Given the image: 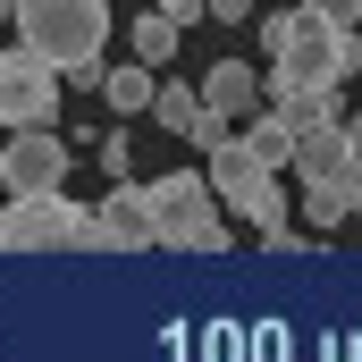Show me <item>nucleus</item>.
Here are the masks:
<instances>
[{"instance_id":"f03ea898","label":"nucleus","mask_w":362,"mask_h":362,"mask_svg":"<svg viewBox=\"0 0 362 362\" xmlns=\"http://www.w3.org/2000/svg\"><path fill=\"white\" fill-rule=\"evenodd\" d=\"M8 17H17V42L34 59H51L59 76L93 68L110 42V0H8Z\"/></svg>"},{"instance_id":"412c9836","label":"nucleus","mask_w":362,"mask_h":362,"mask_svg":"<svg viewBox=\"0 0 362 362\" xmlns=\"http://www.w3.org/2000/svg\"><path fill=\"white\" fill-rule=\"evenodd\" d=\"M346 135H354V160H362V118H346Z\"/></svg>"},{"instance_id":"4468645a","label":"nucleus","mask_w":362,"mask_h":362,"mask_svg":"<svg viewBox=\"0 0 362 362\" xmlns=\"http://www.w3.org/2000/svg\"><path fill=\"white\" fill-rule=\"evenodd\" d=\"M236 144H245V152H262V160H270V169H295V127H286V118H278L270 101H262V110H253V118H245V135H236Z\"/></svg>"},{"instance_id":"0eeeda50","label":"nucleus","mask_w":362,"mask_h":362,"mask_svg":"<svg viewBox=\"0 0 362 362\" xmlns=\"http://www.w3.org/2000/svg\"><path fill=\"white\" fill-rule=\"evenodd\" d=\"M0 185L8 194H59L68 185V135H51V127L0 135Z\"/></svg>"},{"instance_id":"ddd939ff","label":"nucleus","mask_w":362,"mask_h":362,"mask_svg":"<svg viewBox=\"0 0 362 362\" xmlns=\"http://www.w3.org/2000/svg\"><path fill=\"white\" fill-rule=\"evenodd\" d=\"M101 93H110V110H118V118H152V93H160V68L127 59V68H110V76H101Z\"/></svg>"},{"instance_id":"39448f33","label":"nucleus","mask_w":362,"mask_h":362,"mask_svg":"<svg viewBox=\"0 0 362 362\" xmlns=\"http://www.w3.org/2000/svg\"><path fill=\"white\" fill-rule=\"evenodd\" d=\"M85 236V211L59 194H8L0 202V253H68Z\"/></svg>"},{"instance_id":"f3484780","label":"nucleus","mask_w":362,"mask_h":362,"mask_svg":"<svg viewBox=\"0 0 362 362\" xmlns=\"http://www.w3.org/2000/svg\"><path fill=\"white\" fill-rule=\"evenodd\" d=\"M101 169L127 177V169H135V144H127V135H101Z\"/></svg>"},{"instance_id":"f8f14e48","label":"nucleus","mask_w":362,"mask_h":362,"mask_svg":"<svg viewBox=\"0 0 362 362\" xmlns=\"http://www.w3.org/2000/svg\"><path fill=\"white\" fill-rule=\"evenodd\" d=\"M270 110L303 135V127H337L346 110H337V85H270Z\"/></svg>"},{"instance_id":"1a4fd4ad","label":"nucleus","mask_w":362,"mask_h":362,"mask_svg":"<svg viewBox=\"0 0 362 362\" xmlns=\"http://www.w3.org/2000/svg\"><path fill=\"white\" fill-rule=\"evenodd\" d=\"M262 101H270V85H262V68H253V59H211V68H202V110H219V118H236V127H245Z\"/></svg>"},{"instance_id":"9d476101","label":"nucleus","mask_w":362,"mask_h":362,"mask_svg":"<svg viewBox=\"0 0 362 362\" xmlns=\"http://www.w3.org/2000/svg\"><path fill=\"white\" fill-rule=\"evenodd\" d=\"M295 185H303L295 202H303L312 228H346V219L362 211V160H354V169H337V177H295Z\"/></svg>"},{"instance_id":"423d86ee","label":"nucleus","mask_w":362,"mask_h":362,"mask_svg":"<svg viewBox=\"0 0 362 362\" xmlns=\"http://www.w3.org/2000/svg\"><path fill=\"white\" fill-rule=\"evenodd\" d=\"M59 68L51 59H34L25 42H8L0 51V135H17V127H51L59 118Z\"/></svg>"},{"instance_id":"a211bd4d","label":"nucleus","mask_w":362,"mask_h":362,"mask_svg":"<svg viewBox=\"0 0 362 362\" xmlns=\"http://www.w3.org/2000/svg\"><path fill=\"white\" fill-rule=\"evenodd\" d=\"M312 17H329V25H362V0H303Z\"/></svg>"},{"instance_id":"dca6fc26","label":"nucleus","mask_w":362,"mask_h":362,"mask_svg":"<svg viewBox=\"0 0 362 362\" xmlns=\"http://www.w3.org/2000/svg\"><path fill=\"white\" fill-rule=\"evenodd\" d=\"M152 118H160L169 135H194V118H202V85H160V93H152Z\"/></svg>"},{"instance_id":"aec40b11","label":"nucleus","mask_w":362,"mask_h":362,"mask_svg":"<svg viewBox=\"0 0 362 362\" xmlns=\"http://www.w3.org/2000/svg\"><path fill=\"white\" fill-rule=\"evenodd\" d=\"M211 17H219V25H245V17H253V0H211Z\"/></svg>"},{"instance_id":"6e6552de","label":"nucleus","mask_w":362,"mask_h":362,"mask_svg":"<svg viewBox=\"0 0 362 362\" xmlns=\"http://www.w3.org/2000/svg\"><path fill=\"white\" fill-rule=\"evenodd\" d=\"M144 245H152V211H144V185L110 177L101 211H85V236H76V253H144Z\"/></svg>"},{"instance_id":"f257e3e1","label":"nucleus","mask_w":362,"mask_h":362,"mask_svg":"<svg viewBox=\"0 0 362 362\" xmlns=\"http://www.w3.org/2000/svg\"><path fill=\"white\" fill-rule=\"evenodd\" d=\"M262 42H270V85H346V76H362V25H329L303 0L262 17Z\"/></svg>"},{"instance_id":"20e7f679","label":"nucleus","mask_w":362,"mask_h":362,"mask_svg":"<svg viewBox=\"0 0 362 362\" xmlns=\"http://www.w3.org/2000/svg\"><path fill=\"white\" fill-rule=\"evenodd\" d=\"M211 194H219L236 219H253L262 236H286V185H278V169L262 160V152H245L236 135L211 152Z\"/></svg>"},{"instance_id":"9b49d317","label":"nucleus","mask_w":362,"mask_h":362,"mask_svg":"<svg viewBox=\"0 0 362 362\" xmlns=\"http://www.w3.org/2000/svg\"><path fill=\"white\" fill-rule=\"evenodd\" d=\"M337 169H354L346 118H337V127H303V135H295V177H337Z\"/></svg>"},{"instance_id":"7ed1b4c3","label":"nucleus","mask_w":362,"mask_h":362,"mask_svg":"<svg viewBox=\"0 0 362 362\" xmlns=\"http://www.w3.org/2000/svg\"><path fill=\"white\" fill-rule=\"evenodd\" d=\"M144 211H152V245H177V253H219L228 245L219 194H211V177H194V169L152 177L144 185Z\"/></svg>"},{"instance_id":"6ab92c4d","label":"nucleus","mask_w":362,"mask_h":362,"mask_svg":"<svg viewBox=\"0 0 362 362\" xmlns=\"http://www.w3.org/2000/svg\"><path fill=\"white\" fill-rule=\"evenodd\" d=\"M160 17H177V25H194V17H211V0H160Z\"/></svg>"},{"instance_id":"2eb2a0df","label":"nucleus","mask_w":362,"mask_h":362,"mask_svg":"<svg viewBox=\"0 0 362 362\" xmlns=\"http://www.w3.org/2000/svg\"><path fill=\"white\" fill-rule=\"evenodd\" d=\"M177 17H160V8H144V17H135V59H144V68H169V59H177Z\"/></svg>"}]
</instances>
